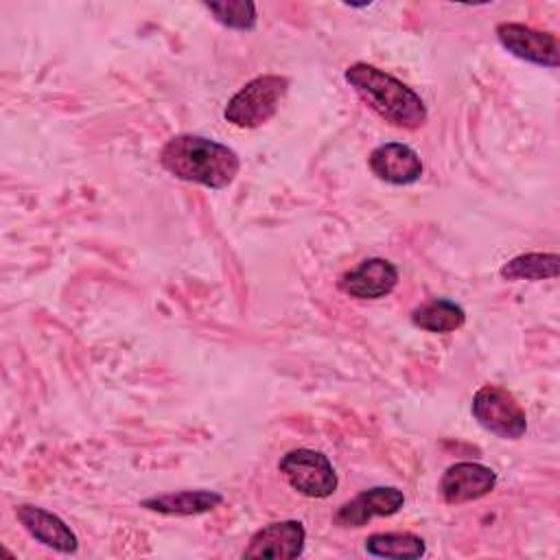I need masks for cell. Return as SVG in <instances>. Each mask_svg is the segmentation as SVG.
I'll return each mask as SVG.
<instances>
[{
	"instance_id": "cell-1",
	"label": "cell",
	"mask_w": 560,
	"mask_h": 560,
	"mask_svg": "<svg viewBox=\"0 0 560 560\" xmlns=\"http://www.w3.org/2000/svg\"><path fill=\"white\" fill-rule=\"evenodd\" d=\"M160 164L173 177L212 190L230 186L241 168L234 149L197 133H177L168 138L160 151Z\"/></svg>"
},
{
	"instance_id": "cell-2",
	"label": "cell",
	"mask_w": 560,
	"mask_h": 560,
	"mask_svg": "<svg viewBox=\"0 0 560 560\" xmlns=\"http://www.w3.org/2000/svg\"><path fill=\"white\" fill-rule=\"evenodd\" d=\"M346 81L354 92L368 103L372 112H376L385 122L398 129H420L427 122V105L418 92H413L407 83L392 77L389 72L357 61L346 68Z\"/></svg>"
},
{
	"instance_id": "cell-3",
	"label": "cell",
	"mask_w": 560,
	"mask_h": 560,
	"mask_svg": "<svg viewBox=\"0 0 560 560\" xmlns=\"http://www.w3.org/2000/svg\"><path fill=\"white\" fill-rule=\"evenodd\" d=\"M289 92V79L260 74L247 81L225 105L223 118L241 129H256L269 122Z\"/></svg>"
},
{
	"instance_id": "cell-4",
	"label": "cell",
	"mask_w": 560,
	"mask_h": 560,
	"mask_svg": "<svg viewBox=\"0 0 560 560\" xmlns=\"http://www.w3.org/2000/svg\"><path fill=\"white\" fill-rule=\"evenodd\" d=\"M472 418L490 433L503 440H518L527 431V416L518 400L499 385H483L470 402Z\"/></svg>"
},
{
	"instance_id": "cell-5",
	"label": "cell",
	"mask_w": 560,
	"mask_h": 560,
	"mask_svg": "<svg viewBox=\"0 0 560 560\" xmlns=\"http://www.w3.org/2000/svg\"><path fill=\"white\" fill-rule=\"evenodd\" d=\"M278 470L295 492L308 499H326L339 483L330 459L315 448H293L284 453L278 462Z\"/></svg>"
},
{
	"instance_id": "cell-6",
	"label": "cell",
	"mask_w": 560,
	"mask_h": 560,
	"mask_svg": "<svg viewBox=\"0 0 560 560\" xmlns=\"http://www.w3.org/2000/svg\"><path fill=\"white\" fill-rule=\"evenodd\" d=\"M499 44L521 61L558 68L560 66V44L558 37L549 31H538L518 22H501L494 28Z\"/></svg>"
},
{
	"instance_id": "cell-7",
	"label": "cell",
	"mask_w": 560,
	"mask_h": 560,
	"mask_svg": "<svg viewBox=\"0 0 560 560\" xmlns=\"http://www.w3.org/2000/svg\"><path fill=\"white\" fill-rule=\"evenodd\" d=\"M306 529L300 521H276L252 534L243 558H267V560H293L304 553Z\"/></svg>"
},
{
	"instance_id": "cell-8",
	"label": "cell",
	"mask_w": 560,
	"mask_h": 560,
	"mask_svg": "<svg viewBox=\"0 0 560 560\" xmlns=\"http://www.w3.org/2000/svg\"><path fill=\"white\" fill-rule=\"evenodd\" d=\"M398 284V269L387 258H365L357 267L343 271L337 280L341 293L357 300H381Z\"/></svg>"
},
{
	"instance_id": "cell-9",
	"label": "cell",
	"mask_w": 560,
	"mask_h": 560,
	"mask_svg": "<svg viewBox=\"0 0 560 560\" xmlns=\"http://www.w3.org/2000/svg\"><path fill=\"white\" fill-rule=\"evenodd\" d=\"M405 505V494L396 486H374L350 501L341 503L332 514V523L337 527H363L368 521L376 516H392Z\"/></svg>"
},
{
	"instance_id": "cell-10",
	"label": "cell",
	"mask_w": 560,
	"mask_h": 560,
	"mask_svg": "<svg viewBox=\"0 0 560 560\" xmlns=\"http://www.w3.org/2000/svg\"><path fill=\"white\" fill-rule=\"evenodd\" d=\"M497 486V472L479 462H455L440 479V494L448 505L477 501Z\"/></svg>"
},
{
	"instance_id": "cell-11",
	"label": "cell",
	"mask_w": 560,
	"mask_h": 560,
	"mask_svg": "<svg viewBox=\"0 0 560 560\" xmlns=\"http://www.w3.org/2000/svg\"><path fill=\"white\" fill-rule=\"evenodd\" d=\"M370 171L387 184L407 186L422 177V160L420 155L402 142H385L378 144L368 158Z\"/></svg>"
},
{
	"instance_id": "cell-12",
	"label": "cell",
	"mask_w": 560,
	"mask_h": 560,
	"mask_svg": "<svg viewBox=\"0 0 560 560\" xmlns=\"http://www.w3.org/2000/svg\"><path fill=\"white\" fill-rule=\"evenodd\" d=\"M15 516L24 525V529L44 547L55 549L59 553H74L79 549V538L57 514L39 508V505H15Z\"/></svg>"
},
{
	"instance_id": "cell-13",
	"label": "cell",
	"mask_w": 560,
	"mask_h": 560,
	"mask_svg": "<svg viewBox=\"0 0 560 560\" xmlns=\"http://www.w3.org/2000/svg\"><path fill=\"white\" fill-rule=\"evenodd\" d=\"M223 503V494L214 490H177L166 494H153L140 501V508L166 516H195L206 514Z\"/></svg>"
},
{
	"instance_id": "cell-14",
	"label": "cell",
	"mask_w": 560,
	"mask_h": 560,
	"mask_svg": "<svg viewBox=\"0 0 560 560\" xmlns=\"http://www.w3.org/2000/svg\"><path fill=\"white\" fill-rule=\"evenodd\" d=\"M411 324L427 332H453L466 324V311L446 298H431L411 311Z\"/></svg>"
},
{
	"instance_id": "cell-15",
	"label": "cell",
	"mask_w": 560,
	"mask_h": 560,
	"mask_svg": "<svg viewBox=\"0 0 560 560\" xmlns=\"http://www.w3.org/2000/svg\"><path fill=\"white\" fill-rule=\"evenodd\" d=\"M365 551L374 558L418 560L427 553V545L411 532H378L365 538Z\"/></svg>"
},
{
	"instance_id": "cell-16",
	"label": "cell",
	"mask_w": 560,
	"mask_h": 560,
	"mask_svg": "<svg viewBox=\"0 0 560 560\" xmlns=\"http://www.w3.org/2000/svg\"><path fill=\"white\" fill-rule=\"evenodd\" d=\"M560 271V256L556 252H527L508 260L499 273L503 280H549Z\"/></svg>"
},
{
	"instance_id": "cell-17",
	"label": "cell",
	"mask_w": 560,
	"mask_h": 560,
	"mask_svg": "<svg viewBox=\"0 0 560 560\" xmlns=\"http://www.w3.org/2000/svg\"><path fill=\"white\" fill-rule=\"evenodd\" d=\"M203 7L214 15V20L234 31L256 28V4L249 0H221L203 2Z\"/></svg>"
}]
</instances>
